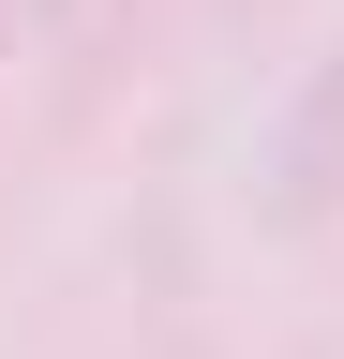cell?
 I'll return each instance as SVG.
<instances>
[{
  "label": "cell",
  "instance_id": "1",
  "mask_svg": "<svg viewBox=\"0 0 344 359\" xmlns=\"http://www.w3.org/2000/svg\"><path fill=\"white\" fill-rule=\"evenodd\" d=\"M0 60H15V0H0Z\"/></svg>",
  "mask_w": 344,
  "mask_h": 359
}]
</instances>
